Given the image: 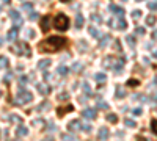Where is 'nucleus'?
<instances>
[{
    "label": "nucleus",
    "mask_w": 157,
    "mask_h": 141,
    "mask_svg": "<svg viewBox=\"0 0 157 141\" xmlns=\"http://www.w3.org/2000/svg\"><path fill=\"white\" fill-rule=\"evenodd\" d=\"M137 2H141V0H137Z\"/></svg>",
    "instance_id": "obj_60"
},
{
    "label": "nucleus",
    "mask_w": 157,
    "mask_h": 141,
    "mask_svg": "<svg viewBox=\"0 0 157 141\" xmlns=\"http://www.w3.org/2000/svg\"><path fill=\"white\" fill-rule=\"evenodd\" d=\"M69 111H74V107H72L71 104H68L64 107H58V108H57V115H58V118H63L66 113H69Z\"/></svg>",
    "instance_id": "obj_5"
},
{
    "label": "nucleus",
    "mask_w": 157,
    "mask_h": 141,
    "mask_svg": "<svg viewBox=\"0 0 157 141\" xmlns=\"http://www.w3.org/2000/svg\"><path fill=\"white\" fill-rule=\"evenodd\" d=\"M10 141H19V140H10Z\"/></svg>",
    "instance_id": "obj_58"
},
{
    "label": "nucleus",
    "mask_w": 157,
    "mask_h": 141,
    "mask_svg": "<svg viewBox=\"0 0 157 141\" xmlns=\"http://www.w3.org/2000/svg\"><path fill=\"white\" fill-rule=\"evenodd\" d=\"M133 115H141V108H135L133 110Z\"/></svg>",
    "instance_id": "obj_49"
},
{
    "label": "nucleus",
    "mask_w": 157,
    "mask_h": 141,
    "mask_svg": "<svg viewBox=\"0 0 157 141\" xmlns=\"http://www.w3.org/2000/svg\"><path fill=\"white\" fill-rule=\"evenodd\" d=\"M22 8H24V10H27V11H32V8H33V3H30V2H25L24 5H22Z\"/></svg>",
    "instance_id": "obj_40"
},
{
    "label": "nucleus",
    "mask_w": 157,
    "mask_h": 141,
    "mask_svg": "<svg viewBox=\"0 0 157 141\" xmlns=\"http://www.w3.org/2000/svg\"><path fill=\"white\" fill-rule=\"evenodd\" d=\"M124 124L127 125V127H132V129H133V127H137V122H135L133 119H126V121H124Z\"/></svg>",
    "instance_id": "obj_35"
},
{
    "label": "nucleus",
    "mask_w": 157,
    "mask_h": 141,
    "mask_svg": "<svg viewBox=\"0 0 157 141\" xmlns=\"http://www.w3.org/2000/svg\"><path fill=\"white\" fill-rule=\"evenodd\" d=\"M82 118H85V119H88V121L94 119V118H96V110L94 108H85L82 111Z\"/></svg>",
    "instance_id": "obj_7"
},
{
    "label": "nucleus",
    "mask_w": 157,
    "mask_h": 141,
    "mask_svg": "<svg viewBox=\"0 0 157 141\" xmlns=\"http://www.w3.org/2000/svg\"><path fill=\"white\" fill-rule=\"evenodd\" d=\"M82 88H83V91H85V96H86V97H91V96H93V91H91L90 85H88V82H83V83H82Z\"/></svg>",
    "instance_id": "obj_14"
},
{
    "label": "nucleus",
    "mask_w": 157,
    "mask_h": 141,
    "mask_svg": "<svg viewBox=\"0 0 157 141\" xmlns=\"http://www.w3.org/2000/svg\"><path fill=\"white\" fill-rule=\"evenodd\" d=\"M109 10H110V11H113V13H116L118 16H122V14H124V10H122L121 6H116V5H110V6H109Z\"/></svg>",
    "instance_id": "obj_13"
},
{
    "label": "nucleus",
    "mask_w": 157,
    "mask_h": 141,
    "mask_svg": "<svg viewBox=\"0 0 157 141\" xmlns=\"http://www.w3.org/2000/svg\"><path fill=\"white\" fill-rule=\"evenodd\" d=\"M68 130H71V132H79V130H82V121H80V119L71 121V122L68 124Z\"/></svg>",
    "instance_id": "obj_6"
},
{
    "label": "nucleus",
    "mask_w": 157,
    "mask_h": 141,
    "mask_svg": "<svg viewBox=\"0 0 157 141\" xmlns=\"http://www.w3.org/2000/svg\"><path fill=\"white\" fill-rule=\"evenodd\" d=\"M98 108H101V110H107V108H109V104H107L105 100H101V99H99V100H98Z\"/></svg>",
    "instance_id": "obj_28"
},
{
    "label": "nucleus",
    "mask_w": 157,
    "mask_h": 141,
    "mask_svg": "<svg viewBox=\"0 0 157 141\" xmlns=\"http://www.w3.org/2000/svg\"><path fill=\"white\" fill-rule=\"evenodd\" d=\"M122 2H126V0H122Z\"/></svg>",
    "instance_id": "obj_61"
},
{
    "label": "nucleus",
    "mask_w": 157,
    "mask_h": 141,
    "mask_svg": "<svg viewBox=\"0 0 157 141\" xmlns=\"http://www.w3.org/2000/svg\"><path fill=\"white\" fill-rule=\"evenodd\" d=\"M41 28H43V32H49V28H50V16H44L43 19H41Z\"/></svg>",
    "instance_id": "obj_8"
},
{
    "label": "nucleus",
    "mask_w": 157,
    "mask_h": 141,
    "mask_svg": "<svg viewBox=\"0 0 157 141\" xmlns=\"http://www.w3.org/2000/svg\"><path fill=\"white\" fill-rule=\"evenodd\" d=\"M30 100H33L32 93H28L25 89H19V93L16 94V104H25V102H30Z\"/></svg>",
    "instance_id": "obj_4"
},
{
    "label": "nucleus",
    "mask_w": 157,
    "mask_h": 141,
    "mask_svg": "<svg viewBox=\"0 0 157 141\" xmlns=\"http://www.w3.org/2000/svg\"><path fill=\"white\" fill-rule=\"evenodd\" d=\"M152 58H157V50L152 52Z\"/></svg>",
    "instance_id": "obj_52"
},
{
    "label": "nucleus",
    "mask_w": 157,
    "mask_h": 141,
    "mask_svg": "<svg viewBox=\"0 0 157 141\" xmlns=\"http://www.w3.org/2000/svg\"><path fill=\"white\" fill-rule=\"evenodd\" d=\"M10 17L13 19V21H16V19L21 17V14H19V11H17V10H11V11H10Z\"/></svg>",
    "instance_id": "obj_27"
},
{
    "label": "nucleus",
    "mask_w": 157,
    "mask_h": 141,
    "mask_svg": "<svg viewBox=\"0 0 157 141\" xmlns=\"http://www.w3.org/2000/svg\"><path fill=\"white\" fill-rule=\"evenodd\" d=\"M126 41L129 43V45H131V47H133V45H135V36L127 35V36H126Z\"/></svg>",
    "instance_id": "obj_31"
},
{
    "label": "nucleus",
    "mask_w": 157,
    "mask_h": 141,
    "mask_svg": "<svg viewBox=\"0 0 157 141\" xmlns=\"http://www.w3.org/2000/svg\"><path fill=\"white\" fill-rule=\"evenodd\" d=\"M8 58H6V56H0V69H5V67H8Z\"/></svg>",
    "instance_id": "obj_20"
},
{
    "label": "nucleus",
    "mask_w": 157,
    "mask_h": 141,
    "mask_svg": "<svg viewBox=\"0 0 157 141\" xmlns=\"http://www.w3.org/2000/svg\"><path fill=\"white\" fill-rule=\"evenodd\" d=\"M83 22H85V21H83V16H82V14H79V16L75 17V28H82Z\"/></svg>",
    "instance_id": "obj_21"
},
{
    "label": "nucleus",
    "mask_w": 157,
    "mask_h": 141,
    "mask_svg": "<svg viewBox=\"0 0 157 141\" xmlns=\"http://www.w3.org/2000/svg\"><path fill=\"white\" fill-rule=\"evenodd\" d=\"M151 132L154 133V135H157V119L151 121Z\"/></svg>",
    "instance_id": "obj_33"
},
{
    "label": "nucleus",
    "mask_w": 157,
    "mask_h": 141,
    "mask_svg": "<svg viewBox=\"0 0 157 141\" xmlns=\"http://www.w3.org/2000/svg\"><path fill=\"white\" fill-rule=\"evenodd\" d=\"M68 45V39L64 36H49L47 39L41 41L38 49L39 52H58Z\"/></svg>",
    "instance_id": "obj_1"
},
{
    "label": "nucleus",
    "mask_w": 157,
    "mask_h": 141,
    "mask_svg": "<svg viewBox=\"0 0 157 141\" xmlns=\"http://www.w3.org/2000/svg\"><path fill=\"white\" fill-rule=\"evenodd\" d=\"M72 72H80V71H82V64H80V63H74V64H72V69H71Z\"/></svg>",
    "instance_id": "obj_34"
},
{
    "label": "nucleus",
    "mask_w": 157,
    "mask_h": 141,
    "mask_svg": "<svg viewBox=\"0 0 157 141\" xmlns=\"http://www.w3.org/2000/svg\"><path fill=\"white\" fill-rule=\"evenodd\" d=\"M109 135H110L109 129H105V127L99 129V138H101V140H107V138H109Z\"/></svg>",
    "instance_id": "obj_16"
},
{
    "label": "nucleus",
    "mask_w": 157,
    "mask_h": 141,
    "mask_svg": "<svg viewBox=\"0 0 157 141\" xmlns=\"http://www.w3.org/2000/svg\"><path fill=\"white\" fill-rule=\"evenodd\" d=\"M61 138H63V141H77V138L74 135H69V133H64Z\"/></svg>",
    "instance_id": "obj_29"
},
{
    "label": "nucleus",
    "mask_w": 157,
    "mask_h": 141,
    "mask_svg": "<svg viewBox=\"0 0 157 141\" xmlns=\"http://www.w3.org/2000/svg\"><path fill=\"white\" fill-rule=\"evenodd\" d=\"M157 21V17L154 16V14H149V16H146V25H154Z\"/></svg>",
    "instance_id": "obj_22"
},
{
    "label": "nucleus",
    "mask_w": 157,
    "mask_h": 141,
    "mask_svg": "<svg viewBox=\"0 0 157 141\" xmlns=\"http://www.w3.org/2000/svg\"><path fill=\"white\" fill-rule=\"evenodd\" d=\"M50 64H52V60H49V58L39 60V61H38V67H39V69H47Z\"/></svg>",
    "instance_id": "obj_10"
},
{
    "label": "nucleus",
    "mask_w": 157,
    "mask_h": 141,
    "mask_svg": "<svg viewBox=\"0 0 157 141\" xmlns=\"http://www.w3.org/2000/svg\"><path fill=\"white\" fill-rule=\"evenodd\" d=\"M10 121H11V122H19V124H21L22 122V118L17 116V115H11L10 116Z\"/></svg>",
    "instance_id": "obj_32"
},
{
    "label": "nucleus",
    "mask_w": 157,
    "mask_h": 141,
    "mask_svg": "<svg viewBox=\"0 0 157 141\" xmlns=\"http://www.w3.org/2000/svg\"><path fill=\"white\" fill-rule=\"evenodd\" d=\"M138 85H140V82H138V80H135V78L127 80V86H138Z\"/></svg>",
    "instance_id": "obj_38"
},
{
    "label": "nucleus",
    "mask_w": 157,
    "mask_h": 141,
    "mask_svg": "<svg viewBox=\"0 0 157 141\" xmlns=\"http://www.w3.org/2000/svg\"><path fill=\"white\" fill-rule=\"evenodd\" d=\"M14 52L17 53V55H24V56H32V49H30V45L24 43V41H19L17 45L13 49Z\"/></svg>",
    "instance_id": "obj_3"
},
{
    "label": "nucleus",
    "mask_w": 157,
    "mask_h": 141,
    "mask_svg": "<svg viewBox=\"0 0 157 141\" xmlns=\"http://www.w3.org/2000/svg\"><path fill=\"white\" fill-rule=\"evenodd\" d=\"M105 119L109 121L110 124H116V122H118V116L115 115V113H109V115L105 116Z\"/></svg>",
    "instance_id": "obj_18"
},
{
    "label": "nucleus",
    "mask_w": 157,
    "mask_h": 141,
    "mask_svg": "<svg viewBox=\"0 0 157 141\" xmlns=\"http://www.w3.org/2000/svg\"><path fill=\"white\" fill-rule=\"evenodd\" d=\"M91 19H93V21H96V22H99V24H101V22H102L101 16H98V14H93V17H91Z\"/></svg>",
    "instance_id": "obj_45"
},
{
    "label": "nucleus",
    "mask_w": 157,
    "mask_h": 141,
    "mask_svg": "<svg viewBox=\"0 0 157 141\" xmlns=\"http://www.w3.org/2000/svg\"><path fill=\"white\" fill-rule=\"evenodd\" d=\"M154 83H156V85H157V75H156V78H154Z\"/></svg>",
    "instance_id": "obj_54"
},
{
    "label": "nucleus",
    "mask_w": 157,
    "mask_h": 141,
    "mask_svg": "<svg viewBox=\"0 0 157 141\" xmlns=\"http://www.w3.org/2000/svg\"><path fill=\"white\" fill-rule=\"evenodd\" d=\"M16 135H17V136H27V135H28V129L24 127V125H21V127H17Z\"/></svg>",
    "instance_id": "obj_17"
},
{
    "label": "nucleus",
    "mask_w": 157,
    "mask_h": 141,
    "mask_svg": "<svg viewBox=\"0 0 157 141\" xmlns=\"http://www.w3.org/2000/svg\"><path fill=\"white\" fill-rule=\"evenodd\" d=\"M152 38H154V39H157V30H156L154 33H152Z\"/></svg>",
    "instance_id": "obj_53"
},
{
    "label": "nucleus",
    "mask_w": 157,
    "mask_h": 141,
    "mask_svg": "<svg viewBox=\"0 0 157 141\" xmlns=\"http://www.w3.org/2000/svg\"><path fill=\"white\" fill-rule=\"evenodd\" d=\"M36 89L39 91V94H43V96H44V94H49V88L44 85V83H38V85H36Z\"/></svg>",
    "instance_id": "obj_15"
},
{
    "label": "nucleus",
    "mask_w": 157,
    "mask_h": 141,
    "mask_svg": "<svg viewBox=\"0 0 157 141\" xmlns=\"http://www.w3.org/2000/svg\"><path fill=\"white\" fill-rule=\"evenodd\" d=\"M17 33H19L17 27H13V28H11L10 32L6 33V41H14V39L17 38Z\"/></svg>",
    "instance_id": "obj_9"
},
{
    "label": "nucleus",
    "mask_w": 157,
    "mask_h": 141,
    "mask_svg": "<svg viewBox=\"0 0 157 141\" xmlns=\"http://www.w3.org/2000/svg\"><path fill=\"white\" fill-rule=\"evenodd\" d=\"M126 27H127V24H126V21L122 17H118V28H121V30H124Z\"/></svg>",
    "instance_id": "obj_30"
},
{
    "label": "nucleus",
    "mask_w": 157,
    "mask_h": 141,
    "mask_svg": "<svg viewBox=\"0 0 157 141\" xmlns=\"http://www.w3.org/2000/svg\"><path fill=\"white\" fill-rule=\"evenodd\" d=\"M90 35L94 36V38H99V36H101V33H99V30L96 28V27H90Z\"/></svg>",
    "instance_id": "obj_25"
},
{
    "label": "nucleus",
    "mask_w": 157,
    "mask_h": 141,
    "mask_svg": "<svg viewBox=\"0 0 157 141\" xmlns=\"http://www.w3.org/2000/svg\"><path fill=\"white\" fill-rule=\"evenodd\" d=\"M11 77H13V74H11V72H8V74L5 75V83H10V80H11Z\"/></svg>",
    "instance_id": "obj_46"
},
{
    "label": "nucleus",
    "mask_w": 157,
    "mask_h": 141,
    "mask_svg": "<svg viewBox=\"0 0 157 141\" xmlns=\"http://www.w3.org/2000/svg\"><path fill=\"white\" fill-rule=\"evenodd\" d=\"M112 39V38H110V35H104L101 38V41H99V47H107V45H109V41Z\"/></svg>",
    "instance_id": "obj_11"
},
{
    "label": "nucleus",
    "mask_w": 157,
    "mask_h": 141,
    "mask_svg": "<svg viewBox=\"0 0 157 141\" xmlns=\"http://www.w3.org/2000/svg\"><path fill=\"white\" fill-rule=\"evenodd\" d=\"M0 96H2V91H0Z\"/></svg>",
    "instance_id": "obj_59"
},
{
    "label": "nucleus",
    "mask_w": 157,
    "mask_h": 141,
    "mask_svg": "<svg viewBox=\"0 0 157 141\" xmlns=\"http://www.w3.org/2000/svg\"><path fill=\"white\" fill-rule=\"evenodd\" d=\"M3 2H5V3H10V2H11V0H3Z\"/></svg>",
    "instance_id": "obj_55"
},
{
    "label": "nucleus",
    "mask_w": 157,
    "mask_h": 141,
    "mask_svg": "<svg viewBox=\"0 0 157 141\" xmlns=\"http://www.w3.org/2000/svg\"><path fill=\"white\" fill-rule=\"evenodd\" d=\"M57 72H58L60 75H63V77H64V75H66L68 72H69V67H66V66H60V67H57Z\"/></svg>",
    "instance_id": "obj_23"
},
{
    "label": "nucleus",
    "mask_w": 157,
    "mask_h": 141,
    "mask_svg": "<svg viewBox=\"0 0 157 141\" xmlns=\"http://www.w3.org/2000/svg\"><path fill=\"white\" fill-rule=\"evenodd\" d=\"M43 141H55V140H53L52 136H46V138H44Z\"/></svg>",
    "instance_id": "obj_50"
},
{
    "label": "nucleus",
    "mask_w": 157,
    "mask_h": 141,
    "mask_svg": "<svg viewBox=\"0 0 157 141\" xmlns=\"http://www.w3.org/2000/svg\"><path fill=\"white\" fill-rule=\"evenodd\" d=\"M49 108H50V102H47V100L43 102V104L38 107V110H39V111H43V110H44V111H47Z\"/></svg>",
    "instance_id": "obj_24"
},
{
    "label": "nucleus",
    "mask_w": 157,
    "mask_h": 141,
    "mask_svg": "<svg viewBox=\"0 0 157 141\" xmlns=\"http://www.w3.org/2000/svg\"><path fill=\"white\" fill-rule=\"evenodd\" d=\"M94 80H96L99 85H102V83H105V82H107V75H105V74H102V72H99V74L94 75Z\"/></svg>",
    "instance_id": "obj_12"
},
{
    "label": "nucleus",
    "mask_w": 157,
    "mask_h": 141,
    "mask_svg": "<svg viewBox=\"0 0 157 141\" xmlns=\"http://www.w3.org/2000/svg\"><path fill=\"white\" fill-rule=\"evenodd\" d=\"M135 32H137V35H143V33H145V28H143V27H137Z\"/></svg>",
    "instance_id": "obj_44"
},
{
    "label": "nucleus",
    "mask_w": 157,
    "mask_h": 141,
    "mask_svg": "<svg viewBox=\"0 0 157 141\" xmlns=\"http://www.w3.org/2000/svg\"><path fill=\"white\" fill-rule=\"evenodd\" d=\"M58 100H68L69 99V93H66V91H63V93H60L58 96H57Z\"/></svg>",
    "instance_id": "obj_26"
},
{
    "label": "nucleus",
    "mask_w": 157,
    "mask_h": 141,
    "mask_svg": "<svg viewBox=\"0 0 157 141\" xmlns=\"http://www.w3.org/2000/svg\"><path fill=\"white\" fill-rule=\"evenodd\" d=\"M148 8L151 10V11H156L157 10V2H149L148 3Z\"/></svg>",
    "instance_id": "obj_42"
},
{
    "label": "nucleus",
    "mask_w": 157,
    "mask_h": 141,
    "mask_svg": "<svg viewBox=\"0 0 157 141\" xmlns=\"http://www.w3.org/2000/svg\"><path fill=\"white\" fill-rule=\"evenodd\" d=\"M27 36L33 39V38H35V32H33V30H28V32H27Z\"/></svg>",
    "instance_id": "obj_47"
},
{
    "label": "nucleus",
    "mask_w": 157,
    "mask_h": 141,
    "mask_svg": "<svg viewBox=\"0 0 157 141\" xmlns=\"http://www.w3.org/2000/svg\"><path fill=\"white\" fill-rule=\"evenodd\" d=\"M126 96H127L126 89H124V88H120V86H118V88H116V99H124Z\"/></svg>",
    "instance_id": "obj_19"
},
{
    "label": "nucleus",
    "mask_w": 157,
    "mask_h": 141,
    "mask_svg": "<svg viewBox=\"0 0 157 141\" xmlns=\"http://www.w3.org/2000/svg\"><path fill=\"white\" fill-rule=\"evenodd\" d=\"M86 49H88L86 41H80V44H79V50H86Z\"/></svg>",
    "instance_id": "obj_39"
},
{
    "label": "nucleus",
    "mask_w": 157,
    "mask_h": 141,
    "mask_svg": "<svg viewBox=\"0 0 157 141\" xmlns=\"http://www.w3.org/2000/svg\"><path fill=\"white\" fill-rule=\"evenodd\" d=\"M14 24H16V27L19 25V27H21L22 24H24V21H22V19L21 17H19V19H16V21H14Z\"/></svg>",
    "instance_id": "obj_48"
},
{
    "label": "nucleus",
    "mask_w": 157,
    "mask_h": 141,
    "mask_svg": "<svg viewBox=\"0 0 157 141\" xmlns=\"http://www.w3.org/2000/svg\"><path fill=\"white\" fill-rule=\"evenodd\" d=\"M53 27L60 32H66L68 27H69V19L64 16L63 13H58L55 17H53Z\"/></svg>",
    "instance_id": "obj_2"
},
{
    "label": "nucleus",
    "mask_w": 157,
    "mask_h": 141,
    "mask_svg": "<svg viewBox=\"0 0 157 141\" xmlns=\"http://www.w3.org/2000/svg\"><path fill=\"white\" fill-rule=\"evenodd\" d=\"M82 130H83V132H86V133H90L91 130H93V129H91V125H90V124H82Z\"/></svg>",
    "instance_id": "obj_41"
},
{
    "label": "nucleus",
    "mask_w": 157,
    "mask_h": 141,
    "mask_svg": "<svg viewBox=\"0 0 157 141\" xmlns=\"http://www.w3.org/2000/svg\"><path fill=\"white\" fill-rule=\"evenodd\" d=\"M151 99H152V100H157V93L152 94V97H151Z\"/></svg>",
    "instance_id": "obj_51"
},
{
    "label": "nucleus",
    "mask_w": 157,
    "mask_h": 141,
    "mask_svg": "<svg viewBox=\"0 0 157 141\" xmlns=\"http://www.w3.org/2000/svg\"><path fill=\"white\" fill-rule=\"evenodd\" d=\"M61 2H69V0H61Z\"/></svg>",
    "instance_id": "obj_57"
},
{
    "label": "nucleus",
    "mask_w": 157,
    "mask_h": 141,
    "mask_svg": "<svg viewBox=\"0 0 157 141\" xmlns=\"http://www.w3.org/2000/svg\"><path fill=\"white\" fill-rule=\"evenodd\" d=\"M3 44V39H2V38H0V45H2Z\"/></svg>",
    "instance_id": "obj_56"
},
{
    "label": "nucleus",
    "mask_w": 157,
    "mask_h": 141,
    "mask_svg": "<svg viewBox=\"0 0 157 141\" xmlns=\"http://www.w3.org/2000/svg\"><path fill=\"white\" fill-rule=\"evenodd\" d=\"M140 16H141V11H140V10H135V11H132V17L138 19Z\"/></svg>",
    "instance_id": "obj_43"
},
{
    "label": "nucleus",
    "mask_w": 157,
    "mask_h": 141,
    "mask_svg": "<svg viewBox=\"0 0 157 141\" xmlns=\"http://www.w3.org/2000/svg\"><path fill=\"white\" fill-rule=\"evenodd\" d=\"M28 19H30V21H38V19H39V14H38L36 11H33V13L30 11V16H28Z\"/></svg>",
    "instance_id": "obj_36"
},
{
    "label": "nucleus",
    "mask_w": 157,
    "mask_h": 141,
    "mask_svg": "<svg viewBox=\"0 0 157 141\" xmlns=\"http://www.w3.org/2000/svg\"><path fill=\"white\" fill-rule=\"evenodd\" d=\"M27 83H28V78H27L25 75H22V77H19V85H21V86H25Z\"/></svg>",
    "instance_id": "obj_37"
}]
</instances>
